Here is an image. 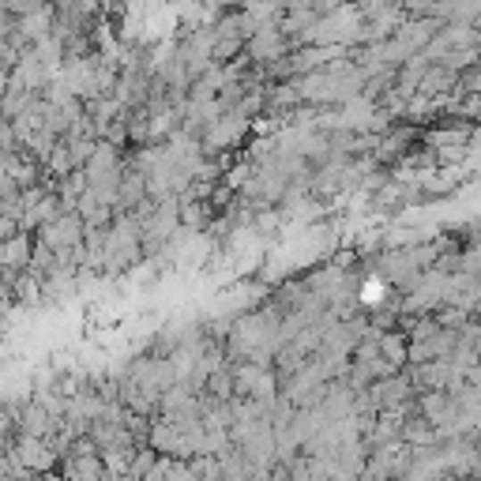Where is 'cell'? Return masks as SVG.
Here are the masks:
<instances>
[{
  "label": "cell",
  "mask_w": 481,
  "mask_h": 481,
  "mask_svg": "<svg viewBox=\"0 0 481 481\" xmlns=\"http://www.w3.org/2000/svg\"><path fill=\"white\" fill-rule=\"evenodd\" d=\"M87 237V226L79 215H61V219H53L38 229V241L49 245L53 253H76V248L83 245Z\"/></svg>",
  "instance_id": "obj_1"
},
{
  "label": "cell",
  "mask_w": 481,
  "mask_h": 481,
  "mask_svg": "<svg viewBox=\"0 0 481 481\" xmlns=\"http://www.w3.org/2000/svg\"><path fill=\"white\" fill-rule=\"evenodd\" d=\"M12 455H15V462H23V467L34 470V474L61 470V455L53 452L42 436H20V440H15V448H12Z\"/></svg>",
  "instance_id": "obj_2"
},
{
  "label": "cell",
  "mask_w": 481,
  "mask_h": 481,
  "mask_svg": "<svg viewBox=\"0 0 481 481\" xmlns=\"http://www.w3.org/2000/svg\"><path fill=\"white\" fill-rule=\"evenodd\" d=\"M61 474H64V481H110L102 452H95V455H64L61 459Z\"/></svg>",
  "instance_id": "obj_3"
},
{
  "label": "cell",
  "mask_w": 481,
  "mask_h": 481,
  "mask_svg": "<svg viewBox=\"0 0 481 481\" xmlns=\"http://www.w3.org/2000/svg\"><path fill=\"white\" fill-rule=\"evenodd\" d=\"M30 256H34V241H30L27 229L0 241V267H4V271H27Z\"/></svg>",
  "instance_id": "obj_4"
},
{
  "label": "cell",
  "mask_w": 481,
  "mask_h": 481,
  "mask_svg": "<svg viewBox=\"0 0 481 481\" xmlns=\"http://www.w3.org/2000/svg\"><path fill=\"white\" fill-rule=\"evenodd\" d=\"M42 294H46V278L34 275L30 267H27V271H15L12 275V297L20 301V305H38Z\"/></svg>",
  "instance_id": "obj_5"
},
{
  "label": "cell",
  "mask_w": 481,
  "mask_h": 481,
  "mask_svg": "<svg viewBox=\"0 0 481 481\" xmlns=\"http://www.w3.org/2000/svg\"><path fill=\"white\" fill-rule=\"evenodd\" d=\"M377 343H380V358H384V361H391L395 369L410 361V343H406L402 335L387 331V335H380V338H377Z\"/></svg>",
  "instance_id": "obj_6"
},
{
  "label": "cell",
  "mask_w": 481,
  "mask_h": 481,
  "mask_svg": "<svg viewBox=\"0 0 481 481\" xmlns=\"http://www.w3.org/2000/svg\"><path fill=\"white\" fill-rule=\"evenodd\" d=\"M132 452L136 448H124V444H113V448H102V462H105V474L110 477H124L132 467Z\"/></svg>",
  "instance_id": "obj_7"
},
{
  "label": "cell",
  "mask_w": 481,
  "mask_h": 481,
  "mask_svg": "<svg viewBox=\"0 0 481 481\" xmlns=\"http://www.w3.org/2000/svg\"><path fill=\"white\" fill-rule=\"evenodd\" d=\"M12 467H15V455L12 452H0V477L12 474Z\"/></svg>",
  "instance_id": "obj_8"
}]
</instances>
